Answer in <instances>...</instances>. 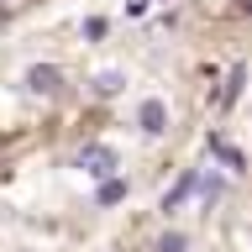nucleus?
I'll use <instances>...</instances> for the list:
<instances>
[{"mask_svg":"<svg viewBox=\"0 0 252 252\" xmlns=\"http://www.w3.org/2000/svg\"><path fill=\"white\" fill-rule=\"evenodd\" d=\"M184 16V27L205 42L252 47V0H168Z\"/></svg>","mask_w":252,"mask_h":252,"instance_id":"nucleus-1","label":"nucleus"},{"mask_svg":"<svg viewBox=\"0 0 252 252\" xmlns=\"http://www.w3.org/2000/svg\"><path fill=\"white\" fill-rule=\"evenodd\" d=\"M63 0H0V32H11L21 27V21H32V16H47V11H58Z\"/></svg>","mask_w":252,"mask_h":252,"instance_id":"nucleus-2","label":"nucleus"}]
</instances>
